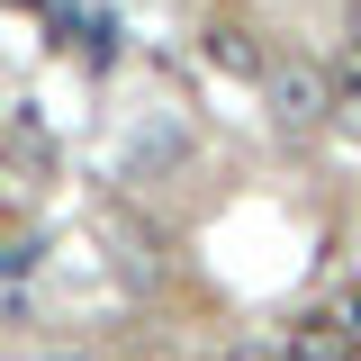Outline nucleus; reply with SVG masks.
Returning a JSON list of instances; mask_svg holds the SVG:
<instances>
[{
    "label": "nucleus",
    "instance_id": "nucleus-7",
    "mask_svg": "<svg viewBox=\"0 0 361 361\" xmlns=\"http://www.w3.org/2000/svg\"><path fill=\"white\" fill-rule=\"evenodd\" d=\"M0 235H9V199H0Z\"/></svg>",
    "mask_w": 361,
    "mask_h": 361
},
{
    "label": "nucleus",
    "instance_id": "nucleus-5",
    "mask_svg": "<svg viewBox=\"0 0 361 361\" xmlns=\"http://www.w3.org/2000/svg\"><path fill=\"white\" fill-rule=\"evenodd\" d=\"M343 37H353V54H361V0H353V18H343Z\"/></svg>",
    "mask_w": 361,
    "mask_h": 361
},
{
    "label": "nucleus",
    "instance_id": "nucleus-4",
    "mask_svg": "<svg viewBox=\"0 0 361 361\" xmlns=\"http://www.w3.org/2000/svg\"><path fill=\"white\" fill-rule=\"evenodd\" d=\"M226 361H289V353H280V343H235Z\"/></svg>",
    "mask_w": 361,
    "mask_h": 361
},
{
    "label": "nucleus",
    "instance_id": "nucleus-2",
    "mask_svg": "<svg viewBox=\"0 0 361 361\" xmlns=\"http://www.w3.org/2000/svg\"><path fill=\"white\" fill-rule=\"evenodd\" d=\"M289 361H361V289L325 298V307H298L289 334H280Z\"/></svg>",
    "mask_w": 361,
    "mask_h": 361
},
{
    "label": "nucleus",
    "instance_id": "nucleus-3",
    "mask_svg": "<svg viewBox=\"0 0 361 361\" xmlns=\"http://www.w3.org/2000/svg\"><path fill=\"white\" fill-rule=\"evenodd\" d=\"M208 54H217L226 73H244V82H262V73H271L262 45H244V27H208Z\"/></svg>",
    "mask_w": 361,
    "mask_h": 361
},
{
    "label": "nucleus",
    "instance_id": "nucleus-1",
    "mask_svg": "<svg viewBox=\"0 0 361 361\" xmlns=\"http://www.w3.org/2000/svg\"><path fill=\"white\" fill-rule=\"evenodd\" d=\"M262 109L280 135H316L325 118H334V82H325V63H307V54H280L262 73Z\"/></svg>",
    "mask_w": 361,
    "mask_h": 361
},
{
    "label": "nucleus",
    "instance_id": "nucleus-6",
    "mask_svg": "<svg viewBox=\"0 0 361 361\" xmlns=\"http://www.w3.org/2000/svg\"><path fill=\"white\" fill-rule=\"evenodd\" d=\"M54 361H99V353H54Z\"/></svg>",
    "mask_w": 361,
    "mask_h": 361
}]
</instances>
